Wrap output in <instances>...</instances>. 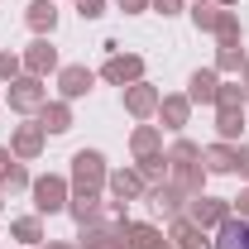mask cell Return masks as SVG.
Returning a JSON list of instances; mask_svg holds the SVG:
<instances>
[{"label":"cell","instance_id":"cell-1","mask_svg":"<svg viewBox=\"0 0 249 249\" xmlns=\"http://www.w3.org/2000/svg\"><path fill=\"white\" fill-rule=\"evenodd\" d=\"M216 245L220 249H249V225L245 220H225L220 235H216Z\"/></svg>","mask_w":249,"mask_h":249}]
</instances>
